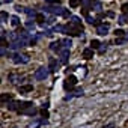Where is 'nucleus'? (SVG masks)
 <instances>
[{"mask_svg":"<svg viewBox=\"0 0 128 128\" xmlns=\"http://www.w3.org/2000/svg\"><path fill=\"white\" fill-rule=\"evenodd\" d=\"M65 33L70 35V36H83V27H78V26H74V24H66L65 26Z\"/></svg>","mask_w":128,"mask_h":128,"instance_id":"obj_1","label":"nucleus"},{"mask_svg":"<svg viewBox=\"0 0 128 128\" xmlns=\"http://www.w3.org/2000/svg\"><path fill=\"white\" fill-rule=\"evenodd\" d=\"M77 84V78L74 76H70L65 82H63V88H65V90H72Z\"/></svg>","mask_w":128,"mask_h":128,"instance_id":"obj_2","label":"nucleus"},{"mask_svg":"<svg viewBox=\"0 0 128 128\" xmlns=\"http://www.w3.org/2000/svg\"><path fill=\"white\" fill-rule=\"evenodd\" d=\"M36 80H45L47 77H48V68H39V70H36V72H35V76H33Z\"/></svg>","mask_w":128,"mask_h":128,"instance_id":"obj_3","label":"nucleus"},{"mask_svg":"<svg viewBox=\"0 0 128 128\" xmlns=\"http://www.w3.org/2000/svg\"><path fill=\"white\" fill-rule=\"evenodd\" d=\"M108 29H110V23H101V24L96 27V33L101 35V36H106L107 32H108Z\"/></svg>","mask_w":128,"mask_h":128,"instance_id":"obj_4","label":"nucleus"},{"mask_svg":"<svg viewBox=\"0 0 128 128\" xmlns=\"http://www.w3.org/2000/svg\"><path fill=\"white\" fill-rule=\"evenodd\" d=\"M12 60H14V63H27L30 59H29V56L27 54H12Z\"/></svg>","mask_w":128,"mask_h":128,"instance_id":"obj_5","label":"nucleus"},{"mask_svg":"<svg viewBox=\"0 0 128 128\" xmlns=\"http://www.w3.org/2000/svg\"><path fill=\"white\" fill-rule=\"evenodd\" d=\"M20 113H21V114H27V116H35V114L38 113V110H36V107H33V104H30L29 107H26V108L21 110Z\"/></svg>","mask_w":128,"mask_h":128,"instance_id":"obj_6","label":"nucleus"},{"mask_svg":"<svg viewBox=\"0 0 128 128\" xmlns=\"http://www.w3.org/2000/svg\"><path fill=\"white\" fill-rule=\"evenodd\" d=\"M62 44H63V42L57 39V41H54V42H51V44H50V48H51L54 53H60V51L63 50V48H62V47H63Z\"/></svg>","mask_w":128,"mask_h":128,"instance_id":"obj_7","label":"nucleus"},{"mask_svg":"<svg viewBox=\"0 0 128 128\" xmlns=\"http://www.w3.org/2000/svg\"><path fill=\"white\" fill-rule=\"evenodd\" d=\"M59 54H60V62L62 63H66L68 62V57H70V48H63Z\"/></svg>","mask_w":128,"mask_h":128,"instance_id":"obj_8","label":"nucleus"},{"mask_svg":"<svg viewBox=\"0 0 128 128\" xmlns=\"http://www.w3.org/2000/svg\"><path fill=\"white\" fill-rule=\"evenodd\" d=\"M83 57H84L86 60L92 59V57H94V48H84V50H83Z\"/></svg>","mask_w":128,"mask_h":128,"instance_id":"obj_9","label":"nucleus"},{"mask_svg":"<svg viewBox=\"0 0 128 128\" xmlns=\"http://www.w3.org/2000/svg\"><path fill=\"white\" fill-rule=\"evenodd\" d=\"M9 82H12L14 84H17V83L23 82V77L21 76H17V74H9Z\"/></svg>","mask_w":128,"mask_h":128,"instance_id":"obj_10","label":"nucleus"},{"mask_svg":"<svg viewBox=\"0 0 128 128\" xmlns=\"http://www.w3.org/2000/svg\"><path fill=\"white\" fill-rule=\"evenodd\" d=\"M18 106H20L18 101H9V102H8V108H9L11 112H14V110L18 112Z\"/></svg>","mask_w":128,"mask_h":128,"instance_id":"obj_11","label":"nucleus"},{"mask_svg":"<svg viewBox=\"0 0 128 128\" xmlns=\"http://www.w3.org/2000/svg\"><path fill=\"white\" fill-rule=\"evenodd\" d=\"M20 94H27V92H32L33 90V86L32 84H27V86H20Z\"/></svg>","mask_w":128,"mask_h":128,"instance_id":"obj_12","label":"nucleus"},{"mask_svg":"<svg viewBox=\"0 0 128 128\" xmlns=\"http://www.w3.org/2000/svg\"><path fill=\"white\" fill-rule=\"evenodd\" d=\"M35 20H36V23H38V24H41V26L44 24V21H47V20H45V15H44V14H38V15L35 17Z\"/></svg>","mask_w":128,"mask_h":128,"instance_id":"obj_13","label":"nucleus"},{"mask_svg":"<svg viewBox=\"0 0 128 128\" xmlns=\"http://www.w3.org/2000/svg\"><path fill=\"white\" fill-rule=\"evenodd\" d=\"M71 24L78 26V27H83V24H82V21H80V18H78V17H71Z\"/></svg>","mask_w":128,"mask_h":128,"instance_id":"obj_14","label":"nucleus"},{"mask_svg":"<svg viewBox=\"0 0 128 128\" xmlns=\"http://www.w3.org/2000/svg\"><path fill=\"white\" fill-rule=\"evenodd\" d=\"M12 101V95L11 94H2V102H9Z\"/></svg>","mask_w":128,"mask_h":128,"instance_id":"obj_15","label":"nucleus"},{"mask_svg":"<svg viewBox=\"0 0 128 128\" xmlns=\"http://www.w3.org/2000/svg\"><path fill=\"white\" fill-rule=\"evenodd\" d=\"M11 24H12L14 27H18V26H20V18H18V17H15V15H14V17H11Z\"/></svg>","mask_w":128,"mask_h":128,"instance_id":"obj_16","label":"nucleus"},{"mask_svg":"<svg viewBox=\"0 0 128 128\" xmlns=\"http://www.w3.org/2000/svg\"><path fill=\"white\" fill-rule=\"evenodd\" d=\"M56 66H57V60L56 59H50V70L56 71Z\"/></svg>","mask_w":128,"mask_h":128,"instance_id":"obj_17","label":"nucleus"},{"mask_svg":"<svg viewBox=\"0 0 128 128\" xmlns=\"http://www.w3.org/2000/svg\"><path fill=\"white\" fill-rule=\"evenodd\" d=\"M90 8H92L94 11H100V9H101V3H100V2H94V3L90 5Z\"/></svg>","mask_w":128,"mask_h":128,"instance_id":"obj_18","label":"nucleus"},{"mask_svg":"<svg viewBox=\"0 0 128 128\" xmlns=\"http://www.w3.org/2000/svg\"><path fill=\"white\" fill-rule=\"evenodd\" d=\"M62 42H63V48H70L72 44H71V39H62Z\"/></svg>","mask_w":128,"mask_h":128,"instance_id":"obj_19","label":"nucleus"},{"mask_svg":"<svg viewBox=\"0 0 128 128\" xmlns=\"http://www.w3.org/2000/svg\"><path fill=\"white\" fill-rule=\"evenodd\" d=\"M114 35H116V38H122V36L125 35V32H124L122 29H116V30H114Z\"/></svg>","mask_w":128,"mask_h":128,"instance_id":"obj_20","label":"nucleus"},{"mask_svg":"<svg viewBox=\"0 0 128 128\" xmlns=\"http://www.w3.org/2000/svg\"><path fill=\"white\" fill-rule=\"evenodd\" d=\"M100 45H101V44H100V41H96V39H94V41L90 42V48H94V50H95V48H100Z\"/></svg>","mask_w":128,"mask_h":128,"instance_id":"obj_21","label":"nucleus"},{"mask_svg":"<svg viewBox=\"0 0 128 128\" xmlns=\"http://www.w3.org/2000/svg\"><path fill=\"white\" fill-rule=\"evenodd\" d=\"M80 3H82V2H78V0H70V6H71V8H77Z\"/></svg>","mask_w":128,"mask_h":128,"instance_id":"obj_22","label":"nucleus"},{"mask_svg":"<svg viewBox=\"0 0 128 128\" xmlns=\"http://www.w3.org/2000/svg\"><path fill=\"white\" fill-rule=\"evenodd\" d=\"M26 14H27L29 17H36V15H38L35 11H30V9H26Z\"/></svg>","mask_w":128,"mask_h":128,"instance_id":"obj_23","label":"nucleus"},{"mask_svg":"<svg viewBox=\"0 0 128 128\" xmlns=\"http://www.w3.org/2000/svg\"><path fill=\"white\" fill-rule=\"evenodd\" d=\"M120 9H122L124 14H128V3H124V5L120 6Z\"/></svg>","mask_w":128,"mask_h":128,"instance_id":"obj_24","label":"nucleus"},{"mask_svg":"<svg viewBox=\"0 0 128 128\" xmlns=\"http://www.w3.org/2000/svg\"><path fill=\"white\" fill-rule=\"evenodd\" d=\"M26 27L30 29V30H33V29H35V24H33L32 21H27V23H26Z\"/></svg>","mask_w":128,"mask_h":128,"instance_id":"obj_25","label":"nucleus"},{"mask_svg":"<svg viewBox=\"0 0 128 128\" xmlns=\"http://www.w3.org/2000/svg\"><path fill=\"white\" fill-rule=\"evenodd\" d=\"M0 15H2V21H3V23L8 20V14H6L5 11H2V14H0Z\"/></svg>","mask_w":128,"mask_h":128,"instance_id":"obj_26","label":"nucleus"},{"mask_svg":"<svg viewBox=\"0 0 128 128\" xmlns=\"http://www.w3.org/2000/svg\"><path fill=\"white\" fill-rule=\"evenodd\" d=\"M90 5V0H82V6H84V8H88Z\"/></svg>","mask_w":128,"mask_h":128,"instance_id":"obj_27","label":"nucleus"},{"mask_svg":"<svg viewBox=\"0 0 128 128\" xmlns=\"http://www.w3.org/2000/svg\"><path fill=\"white\" fill-rule=\"evenodd\" d=\"M80 95H83V89H82V88L76 89V96H80Z\"/></svg>","mask_w":128,"mask_h":128,"instance_id":"obj_28","label":"nucleus"},{"mask_svg":"<svg viewBox=\"0 0 128 128\" xmlns=\"http://www.w3.org/2000/svg\"><path fill=\"white\" fill-rule=\"evenodd\" d=\"M15 9H17V12H26V8H23V6H17Z\"/></svg>","mask_w":128,"mask_h":128,"instance_id":"obj_29","label":"nucleus"},{"mask_svg":"<svg viewBox=\"0 0 128 128\" xmlns=\"http://www.w3.org/2000/svg\"><path fill=\"white\" fill-rule=\"evenodd\" d=\"M126 39H124V38H116V44H124Z\"/></svg>","mask_w":128,"mask_h":128,"instance_id":"obj_30","label":"nucleus"},{"mask_svg":"<svg viewBox=\"0 0 128 128\" xmlns=\"http://www.w3.org/2000/svg\"><path fill=\"white\" fill-rule=\"evenodd\" d=\"M106 50H107V45H106V44H102V47H100V53L102 54V53H104Z\"/></svg>","mask_w":128,"mask_h":128,"instance_id":"obj_31","label":"nucleus"},{"mask_svg":"<svg viewBox=\"0 0 128 128\" xmlns=\"http://www.w3.org/2000/svg\"><path fill=\"white\" fill-rule=\"evenodd\" d=\"M41 114H42L44 118H48V112H47L45 108H42V110H41Z\"/></svg>","mask_w":128,"mask_h":128,"instance_id":"obj_32","label":"nucleus"},{"mask_svg":"<svg viewBox=\"0 0 128 128\" xmlns=\"http://www.w3.org/2000/svg\"><path fill=\"white\" fill-rule=\"evenodd\" d=\"M62 17H65V18H68V17H70V11H68V9H65V12H63V15H62Z\"/></svg>","mask_w":128,"mask_h":128,"instance_id":"obj_33","label":"nucleus"},{"mask_svg":"<svg viewBox=\"0 0 128 128\" xmlns=\"http://www.w3.org/2000/svg\"><path fill=\"white\" fill-rule=\"evenodd\" d=\"M12 0H3V3H11Z\"/></svg>","mask_w":128,"mask_h":128,"instance_id":"obj_34","label":"nucleus"},{"mask_svg":"<svg viewBox=\"0 0 128 128\" xmlns=\"http://www.w3.org/2000/svg\"><path fill=\"white\" fill-rule=\"evenodd\" d=\"M125 39H126V41H128V36H126V38H125Z\"/></svg>","mask_w":128,"mask_h":128,"instance_id":"obj_35","label":"nucleus"}]
</instances>
